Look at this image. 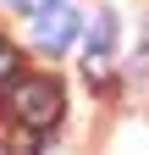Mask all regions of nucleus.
<instances>
[{
	"mask_svg": "<svg viewBox=\"0 0 149 155\" xmlns=\"http://www.w3.org/2000/svg\"><path fill=\"white\" fill-rule=\"evenodd\" d=\"M78 28H83V22H78V11L61 0V6H50V11H39V17H33V45H39V50H50V55H61L72 39H78Z\"/></svg>",
	"mask_w": 149,
	"mask_h": 155,
	"instance_id": "obj_2",
	"label": "nucleus"
},
{
	"mask_svg": "<svg viewBox=\"0 0 149 155\" xmlns=\"http://www.w3.org/2000/svg\"><path fill=\"white\" fill-rule=\"evenodd\" d=\"M17 11H28V17H39V11H50V6H61V0H11Z\"/></svg>",
	"mask_w": 149,
	"mask_h": 155,
	"instance_id": "obj_5",
	"label": "nucleus"
},
{
	"mask_svg": "<svg viewBox=\"0 0 149 155\" xmlns=\"http://www.w3.org/2000/svg\"><path fill=\"white\" fill-rule=\"evenodd\" d=\"M11 116L22 127H55L61 122V83L55 78H17L11 83Z\"/></svg>",
	"mask_w": 149,
	"mask_h": 155,
	"instance_id": "obj_1",
	"label": "nucleus"
},
{
	"mask_svg": "<svg viewBox=\"0 0 149 155\" xmlns=\"http://www.w3.org/2000/svg\"><path fill=\"white\" fill-rule=\"evenodd\" d=\"M17 78H22V61H17V50H11V39H6V33H0V83H6V89H11V83H17Z\"/></svg>",
	"mask_w": 149,
	"mask_h": 155,
	"instance_id": "obj_4",
	"label": "nucleus"
},
{
	"mask_svg": "<svg viewBox=\"0 0 149 155\" xmlns=\"http://www.w3.org/2000/svg\"><path fill=\"white\" fill-rule=\"evenodd\" d=\"M110 45H116V22L100 17V22L88 28V83H105L110 78Z\"/></svg>",
	"mask_w": 149,
	"mask_h": 155,
	"instance_id": "obj_3",
	"label": "nucleus"
}]
</instances>
